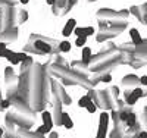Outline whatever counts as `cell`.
Returning a JSON list of instances; mask_svg holds the SVG:
<instances>
[{
	"mask_svg": "<svg viewBox=\"0 0 147 138\" xmlns=\"http://www.w3.org/2000/svg\"><path fill=\"white\" fill-rule=\"evenodd\" d=\"M41 119H43V125H46L47 128H53V119H52V115L49 112H43L41 113Z\"/></svg>",
	"mask_w": 147,
	"mask_h": 138,
	"instance_id": "7",
	"label": "cell"
},
{
	"mask_svg": "<svg viewBox=\"0 0 147 138\" xmlns=\"http://www.w3.org/2000/svg\"><path fill=\"white\" fill-rule=\"evenodd\" d=\"M138 102V97H136L131 91H125V104L127 106H134Z\"/></svg>",
	"mask_w": 147,
	"mask_h": 138,
	"instance_id": "8",
	"label": "cell"
},
{
	"mask_svg": "<svg viewBox=\"0 0 147 138\" xmlns=\"http://www.w3.org/2000/svg\"><path fill=\"white\" fill-rule=\"evenodd\" d=\"M19 2H21V3H22V5H27V3H28V2H30V0H19Z\"/></svg>",
	"mask_w": 147,
	"mask_h": 138,
	"instance_id": "27",
	"label": "cell"
},
{
	"mask_svg": "<svg viewBox=\"0 0 147 138\" xmlns=\"http://www.w3.org/2000/svg\"><path fill=\"white\" fill-rule=\"evenodd\" d=\"M137 123V115L134 113V112H131V113L128 115V118L125 119V122H124V125L127 128H131V127H134V125Z\"/></svg>",
	"mask_w": 147,
	"mask_h": 138,
	"instance_id": "9",
	"label": "cell"
},
{
	"mask_svg": "<svg viewBox=\"0 0 147 138\" xmlns=\"http://www.w3.org/2000/svg\"><path fill=\"white\" fill-rule=\"evenodd\" d=\"M122 84H124L125 87H134L140 84V79L138 77H136V75H127V77L124 78V81H122Z\"/></svg>",
	"mask_w": 147,
	"mask_h": 138,
	"instance_id": "6",
	"label": "cell"
},
{
	"mask_svg": "<svg viewBox=\"0 0 147 138\" xmlns=\"http://www.w3.org/2000/svg\"><path fill=\"white\" fill-rule=\"evenodd\" d=\"M91 102H93V100H91L88 96H82V97L78 100V106H80V107H82V109H85V107H87Z\"/></svg>",
	"mask_w": 147,
	"mask_h": 138,
	"instance_id": "11",
	"label": "cell"
},
{
	"mask_svg": "<svg viewBox=\"0 0 147 138\" xmlns=\"http://www.w3.org/2000/svg\"><path fill=\"white\" fill-rule=\"evenodd\" d=\"M75 27H77V21H75V19H69V21L65 24L63 30H62V35H63V37H69V35L74 32V30H75Z\"/></svg>",
	"mask_w": 147,
	"mask_h": 138,
	"instance_id": "4",
	"label": "cell"
},
{
	"mask_svg": "<svg viewBox=\"0 0 147 138\" xmlns=\"http://www.w3.org/2000/svg\"><path fill=\"white\" fill-rule=\"evenodd\" d=\"M129 37H131V41H132V44H134V46H140V44H141V41H143L140 32H138L136 28H131V30H129Z\"/></svg>",
	"mask_w": 147,
	"mask_h": 138,
	"instance_id": "5",
	"label": "cell"
},
{
	"mask_svg": "<svg viewBox=\"0 0 147 138\" xmlns=\"http://www.w3.org/2000/svg\"><path fill=\"white\" fill-rule=\"evenodd\" d=\"M47 5H55V0H47Z\"/></svg>",
	"mask_w": 147,
	"mask_h": 138,
	"instance_id": "28",
	"label": "cell"
},
{
	"mask_svg": "<svg viewBox=\"0 0 147 138\" xmlns=\"http://www.w3.org/2000/svg\"><path fill=\"white\" fill-rule=\"evenodd\" d=\"M7 60L10 62L12 65H19V63H21V62L18 60V57H16V53H15V52H13V53H12V55L7 57Z\"/></svg>",
	"mask_w": 147,
	"mask_h": 138,
	"instance_id": "16",
	"label": "cell"
},
{
	"mask_svg": "<svg viewBox=\"0 0 147 138\" xmlns=\"http://www.w3.org/2000/svg\"><path fill=\"white\" fill-rule=\"evenodd\" d=\"M2 107H9V102H7V100H3V102H2Z\"/></svg>",
	"mask_w": 147,
	"mask_h": 138,
	"instance_id": "25",
	"label": "cell"
},
{
	"mask_svg": "<svg viewBox=\"0 0 147 138\" xmlns=\"http://www.w3.org/2000/svg\"><path fill=\"white\" fill-rule=\"evenodd\" d=\"M50 131H52V129H50V128H47L46 125H41L40 128H37V129H35V132H37V134H40V135L49 134V132H50Z\"/></svg>",
	"mask_w": 147,
	"mask_h": 138,
	"instance_id": "15",
	"label": "cell"
},
{
	"mask_svg": "<svg viewBox=\"0 0 147 138\" xmlns=\"http://www.w3.org/2000/svg\"><path fill=\"white\" fill-rule=\"evenodd\" d=\"M136 97H138V98H141V97H144V96H147V91H144L143 88H140V87H137V88H134L132 91H131Z\"/></svg>",
	"mask_w": 147,
	"mask_h": 138,
	"instance_id": "13",
	"label": "cell"
},
{
	"mask_svg": "<svg viewBox=\"0 0 147 138\" xmlns=\"http://www.w3.org/2000/svg\"><path fill=\"white\" fill-rule=\"evenodd\" d=\"M84 35H85V37L94 35V28H93V27H85V28H84Z\"/></svg>",
	"mask_w": 147,
	"mask_h": 138,
	"instance_id": "19",
	"label": "cell"
},
{
	"mask_svg": "<svg viewBox=\"0 0 147 138\" xmlns=\"http://www.w3.org/2000/svg\"><path fill=\"white\" fill-rule=\"evenodd\" d=\"M59 50H60L62 53H68L69 50H71V43L66 41V40L62 41V43H59Z\"/></svg>",
	"mask_w": 147,
	"mask_h": 138,
	"instance_id": "12",
	"label": "cell"
},
{
	"mask_svg": "<svg viewBox=\"0 0 147 138\" xmlns=\"http://www.w3.org/2000/svg\"><path fill=\"white\" fill-rule=\"evenodd\" d=\"M102 81H105V82H110V81H112V77H110V75L107 73V75H105V77H103Z\"/></svg>",
	"mask_w": 147,
	"mask_h": 138,
	"instance_id": "23",
	"label": "cell"
},
{
	"mask_svg": "<svg viewBox=\"0 0 147 138\" xmlns=\"http://www.w3.org/2000/svg\"><path fill=\"white\" fill-rule=\"evenodd\" d=\"M16 57H18V60L22 63V62H25V60H27V57H28V56H27L25 53H16Z\"/></svg>",
	"mask_w": 147,
	"mask_h": 138,
	"instance_id": "22",
	"label": "cell"
},
{
	"mask_svg": "<svg viewBox=\"0 0 147 138\" xmlns=\"http://www.w3.org/2000/svg\"><path fill=\"white\" fill-rule=\"evenodd\" d=\"M141 123H143V127L147 128V106L144 107L143 110V115H141Z\"/></svg>",
	"mask_w": 147,
	"mask_h": 138,
	"instance_id": "18",
	"label": "cell"
},
{
	"mask_svg": "<svg viewBox=\"0 0 147 138\" xmlns=\"http://www.w3.org/2000/svg\"><path fill=\"white\" fill-rule=\"evenodd\" d=\"M85 44H87V37H77V40H75V46L82 48Z\"/></svg>",
	"mask_w": 147,
	"mask_h": 138,
	"instance_id": "14",
	"label": "cell"
},
{
	"mask_svg": "<svg viewBox=\"0 0 147 138\" xmlns=\"http://www.w3.org/2000/svg\"><path fill=\"white\" fill-rule=\"evenodd\" d=\"M7 46H6V43H0V50H3V48H6Z\"/></svg>",
	"mask_w": 147,
	"mask_h": 138,
	"instance_id": "26",
	"label": "cell"
},
{
	"mask_svg": "<svg viewBox=\"0 0 147 138\" xmlns=\"http://www.w3.org/2000/svg\"><path fill=\"white\" fill-rule=\"evenodd\" d=\"M107 125H109V113L107 112H103V113L100 115V119H99V131H97L96 138H106Z\"/></svg>",
	"mask_w": 147,
	"mask_h": 138,
	"instance_id": "2",
	"label": "cell"
},
{
	"mask_svg": "<svg viewBox=\"0 0 147 138\" xmlns=\"http://www.w3.org/2000/svg\"><path fill=\"white\" fill-rule=\"evenodd\" d=\"M35 48L38 50L40 53H50V50H52L50 46L46 44L44 41H37V43H35Z\"/></svg>",
	"mask_w": 147,
	"mask_h": 138,
	"instance_id": "10",
	"label": "cell"
},
{
	"mask_svg": "<svg viewBox=\"0 0 147 138\" xmlns=\"http://www.w3.org/2000/svg\"><path fill=\"white\" fill-rule=\"evenodd\" d=\"M12 53H13V52H12V50H9V48L6 47V48H3V50H0V57H6V59H7Z\"/></svg>",
	"mask_w": 147,
	"mask_h": 138,
	"instance_id": "17",
	"label": "cell"
},
{
	"mask_svg": "<svg viewBox=\"0 0 147 138\" xmlns=\"http://www.w3.org/2000/svg\"><path fill=\"white\" fill-rule=\"evenodd\" d=\"M137 138H147V131H141V132L137 135Z\"/></svg>",
	"mask_w": 147,
	"mask_h": 138,
	"instance_id": "24",
	"label": "cell"
},
{
	"mask_svg": "<svg viewBox=\"0 0 147 138\" xmlns=\"http://www.w3.org/2000/svg\"><path fill=\"white\" fill-rule=\"evenodd\" d=\"M85 109H87V112H88V113H94V112L97 110V106L94 104V102H91L87 107H85Z\"/></svg>",
	"mask_w": 147,
	"mask_h": 138,
	"instance_id": "21",
	"label": "cell"
},
{
	"mask_svg": "<svg viewBox=\"0 0 147 138\" xmlns=\"http://www.w3.org/2000/svg\"><path fill=\"white\" fill-rule=\"evenodd\" d=\"M72 34H75L77 37H85L84 35V28H80V27H75V30H74Z\"/></svg>",
	"mask_w": 147,
	"mask_h": 138,
	"instance_id": "20",
	"label": "cell"
},
{
	"mask_svg": "<svg viewBox=\"0 0 147 138\" xmlns=\"http://www.w3.org/2000/svg\"><path fill=\"white\" fill-rule=\"evenodd\" d=\"M59 122H60V125H62V127H65L66 129H72V128H74V122H72L69 113H66V112L60 113V116H59Z\"/></svg>",
	"mask_w": 147,
	"mask_h": 138,
	"instance_id": "3",
	"label": "cell"
},
{
	"mask_svg": "<svg viewBox=\"0 0 147 138\" xmlns=\"http://www.w3.org/2000/svg\"><path fill=\"white\" fill-rule=\"evenodd\" d=\"M129 63L134 68H141L147 63V38L143 40L140 46H136V50L129 57Z\"/></svg>",
	"mask_w": 147,
	"mask_h": 138,
	"instance_id": "1",
	"label": "cell"
}]
</instances>
